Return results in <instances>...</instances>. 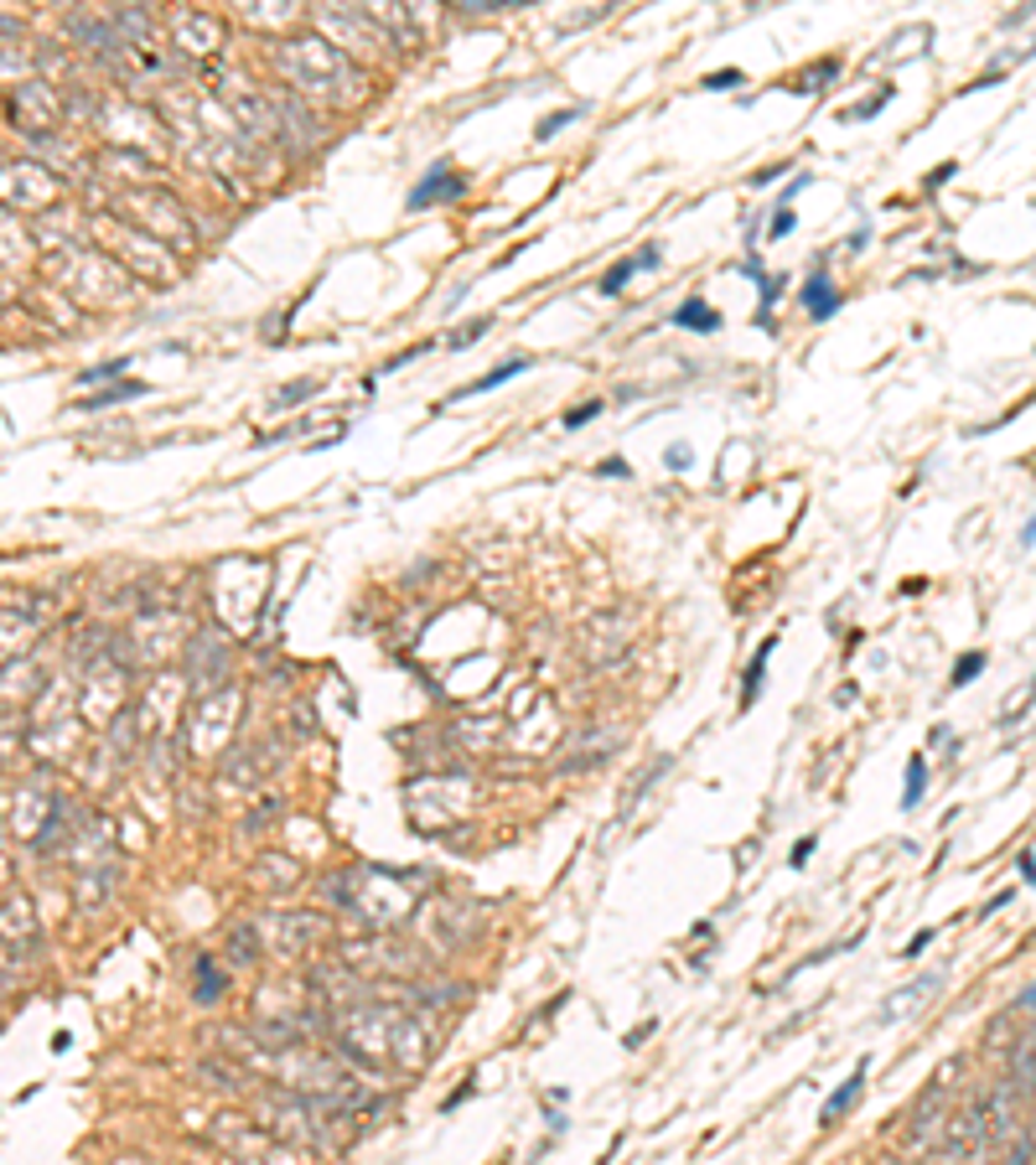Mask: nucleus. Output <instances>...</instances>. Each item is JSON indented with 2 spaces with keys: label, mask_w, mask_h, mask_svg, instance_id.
<instances>
[{
  "label": "nucleus",
  "mask_w": 1036,
  "mask_h": 1165,
  "mask_svg": "<svg viewBox=\"0 0 1036 1165\" xmlns=\"http://www.w3.org/2000/svg\"><path fill=\"white\" fill-rule=\"evenodd\" d=\"M865 1067H871V1062H855V1072L840 1083V1088H835V1093H829V1104H824V1113H819L824 1124H840V1119L860 1104V1093H865Z\"/></svg>",
  "instance_id": "1"
},
{
  "label": "nucleus",
  "mask_w": 1036,
  "mask_h": 1165,
  "mask_svg": "<svg viewBox=\"0 0 1036 1165\" xmlns=\"http://www.w3.org/2000/svg\"><path fill=\"white\" fill-rule=\"evenodd\" d=\"M673 321H679V327H684V332H716V327H721V316H716V311L705 307V301H700V296H689V301H684V307L673 311Z\"/></svg>",
  "instance_id": "6"
},
{
  "label": "nucleus",
  "mask_w": 1036,
  "mask_h": 1165,
  "mask_svg": "<svg viewBox=\"0 0 1036 1165\" xmlns=\"http://www.w3.org/2000/svg\"><path fill=\"white\" fill-rule=\"evenodd\" d=\"M814 850H819V834H803V840H798V845H793V850H788V865H793V870H803V865H808V855H814Z\"/></svg>",
  "instance_id": "11"
},
{
  "label": "nucleus",
  "mask_w": 1036,
  "mask_h": 1165,
  "mask_svg": "<svg viewBox=\"0 0 1036 1165\" xmlns=\"http://www.w3.org/2000/svg\"><path fill=\"white\" fill-rule=\"evenodd\" d=\"M311 389H316L311 378H306V383H291V389H280V399H275V404H296V399H306Z\"/></svg>",
  "instance_id": "14"
},
{
  "label": "nucleus",
  "mask_w": 1036,
  "mask_h": 1165,
  "mask_svg": "<svg viewBox=\"0 0 1036 1165\" xmlns=\"http://www.w3.org/2000/svg\"><path fill=\"white\" fill-rule=\"evenodd\" d=\"M927 943H933V927H922V932H913V943L902 948V959H917V953H922Z\"/></svg>",
  "instance_id": "15"
},
{
  "label": "nucleus",
  "mask_w": 1036,
  "mask_h": 1165,
  "mask_svg": "<svg viewBox=\"0 0 1036 1165\" xmlns=\"http://www.w3.org/2000/svg\"><path fill=\"white\" fill-rule=\"evenodd\" d=\"M1021 875H1027V881H1032V886H1036V855H1032V850H1027V855H1021Z\"/></svg>",
  "instance_id": "21"
},
{
  "label": "nucleus",
  "mask_w": 1036,
  "mask_h": 1165,
  "mask_svg": "<svg viewBox=\"0 0 1036 1165\" xmlns=\"http://www.w3.org/2000/svg\"><path fill=\"white\" fill-rule=\"evenodd\" d=\"M570 120H575V110H565V115H549V120L540 124V140H549V135H554L560 124H570Z\"/></svg>",
  "instance_id": "16"
},
{
  "label": "nucleus",
  "mask_w": 1036,
  "mask_h": 1165,
  "mask_svg": "<svg viewBox=\"0 0 1036 1165\" xmlns=\"http://www.w3.org/2000/svg\"><path fill=\"white\" fill-rule=\"evenodd\" d=\"M492 321L488 316H477V321H467V327H462V332H456V337H451V348H467V342H477V337H483V332H488Z\"/></svg>",
  "instance_id": "12"
},
{
  "label": "nucleus",
  "mask_w": 1036,
  "mask_h": 1165,
  "mask_svg": "<svg viewBox=\"0 0 1036 1165\" xmlns=\"http://www.w3.org/2000/svg\"><path fill=\"white\" fill-rule=\"evenodd\" d=\"M1021 545H1036V518L1027 524V529H1021Z\"/></svg>",
  "instance_id": "23"
},
{
  "label": "nucleus",
  "mask_w": 1036,
  "mask_h": 1165,
  "mask_svg": "<svg viewBox=\"0 0 1036 1165\" xmlns=\"http://www.w3.org/2000/svg\"><path fill=\"white\" fill-rule=\"evenodd\" d=\"M669 467H673V472H679V467H689V451H684V446H669Z\"/></svg>",
  "instance_id": "19"
},
{
  "label": "nucleus",
  "mask_w": 1036,
  "mask_h": 1165,
  "mask_svg": "<svg viewBox=\"0 0 1036 1165\" xmlns=\"http://www.w3.org/2000/svg\"><path fill=\"white\" fill-rule=\"evenodd\" d=\"M793 229V213L788 208H783V213H778V218H773V239H783V234H788Z\"/></svg>",
  "instance_id": "18"
},
{
  "label": "nucleus",
  "mask_w": 1036,
  "mask_h": 1165,
  "mask_svg": "<svg viewBox=\"0 0 1036 1165\" xmlns=\"http://www.w3.org/2000/svg\"><path fill=\"white\" fill-rule=\"evenodd\" d=\"M1016 1005H1021V1010H1036V984L1027 989V994H1021V1000H1016Z\"/></svg>",
  "instance_id": "22"
},
{
  "label": "nucleus",
  "mask_w": 1036,
  "mask_h": 1165,
  "mask_svg": "<svg viewBox=\"0 0 1036 1165\" xmlns=\"http://www.w3.org/2000/svg\"><path fill=\"white\" fill-rule=\"evenodd\" d=\"M218 994H223V974H218V969H213V959L202 953V959H197V1000H202V1005H213Z\"/></svg>",
  "instance_id": "8"
},
{
  "label": "nucleus",
  "mask_w": 1036,
  "mask_h": 1165,
  "mask_svg": "<svg viewBox=\"0 0 1036 1165\" xmlns=\"http://www.w3.org/2000/svg\"><path fill=\"white\" fill-rule=\"evenodd\" d=\"M659 264V249H643V254H632V259H617L607 275H602V296H622V285L638 275V270H653Z\"/></svg>",
  "instance_id": "4"
},
{
  "label": "nucleus",
  "mask_w": 1036,
  "mask_h": 1165,
  "mask_svg": "<svg viewBox=\"0 0 1036 1165\" xmlns=\"http://www.w3.org/2000/svg\"><path fill=\"white\" fill-rule=\"evenodd\" d=\"M430 197H435V202H451V197H462V177H451V166H435L426 182L410 192V208H430Z\"/></svg>",
  "instance_id": "3"
},
{
  "label": "nucleus",
  "mask_w": 1036,
  "mask_h": 1165,
  "mask_svg": "<svg viewBox=\"0 0 1036 1165\" xmlns=\"http://www.w3.org/2000/svg\"><path fill=\"white\" fill-rule=\"evenodd\" d=\"M519 373H529V358H508V363H497V369H492L488 378L467 383V389H462V399H467V394H488V389H497V383H508V378H519Z\"/></svg>",
  "instance_id": "7"
},
{
  "label": "nucleus",
  "mask_w": 1036,
  "mask_h": 1165,
  "mask_svg": "<svg viewBox=\"0 0 1036 1165\" xmlns=\"http://www.w3.org/2000/svg\"><path fill=\"white\" fill-rule=\"evenodd\" d=\"M803 307H808V316H814V321H829V316L840 311V291L829 285V275H824V270H814V275H808V285H803Z\"/></svg>",
  "instance_id": "2"
},
{
  "label": "nucleus",
  "mask_w": 1036,
  "mask_h": 1165,
  "mask_svg": "<svg viewBox=\"0 0 1036 1165\" xmlns=\"http://www.w3.org/2000/svg\"><path fill=\"white\" fill-rule=\"evenodd\" d=\"M778 177H783V166H767V172H757L751 182H757V186H767V182H778Z\"/></svg>",
  "instance_id": "20"
},
{
  "label": "nucleus",
  "mask_w": 1036,
  "mask_h": 1165,
  "mask_svg": "<svg viewBox=\"0 0 1036 1165\" xmlns=\"http://www.w3.org/2000/svg\"><path fill=\"white\" fill-rule=\"evenodd\" d=\"M922 793H927V762L913 756V762H907V793H902V808H917Z\"/></svg>",
  "instance_id": "10"
},
{
  "label": "nucleus",
  "mask_w": 1036,
  "mask_h": 1165,
  "mask_svg": "<svg viewBox=\"0 0 1036 1165\" xmlns=\"http://www.w3.org/2000/svg\"><path fill=\"white\" fill-rule=\"evenodd\" d=\"M597 415H602V404H581V410H570V415H565V430H581V426H591V420H597Z\"/></svg>",
  "instance_id": "13"
},
{
  "label": "nucleus",
  "mask_w": 1036,
  "mask_h": 1165,
  "mask_svg": "<svg viewBox=\"0 0 1036 1165\" xmlns=\"http://www.w3.org/2000/svg\"><path fill=\"white\" fill-rule=\"evenodd\" d=\"M773 648H778V637H767V643L757 648V658L746 664V678H741V710H751V705H757V689H762V678H767V658H773Z\"/></svg>",
  "instance_id": "5"
},
{
  "label": "nucleus",
  "mask_w": 1036,
  "mask_h": 1165,
  "mask_svg": "<svg viewBox=\"0 0 1036 1165\" xmlns=\"http://www.w3.org/2000/svg\"><path fill=\"white\" fill-rule=\"evenodd\" d=\"M731 83H741V73H710V78H705V88H731Z\"/></svg>",
  "instance_id": "17"
},
{
  "label": "nucleus",
  "mask_w": 1036,
  "mask_h": 1165,
  "mask_svg": "<svg viewBox=\"0 0 1036 1165\" xmlns=\"http://www.w3.org/2000/svg\"><path fill=\"white\" fill-rule=\"evenodd\" d=\"M984 664H990V658H984V653H964V658H959V664H954V674H949V689H964V684H975L979 674H984Z\"/></svg>",
  "instance_id": "9"
}]
</instances>
